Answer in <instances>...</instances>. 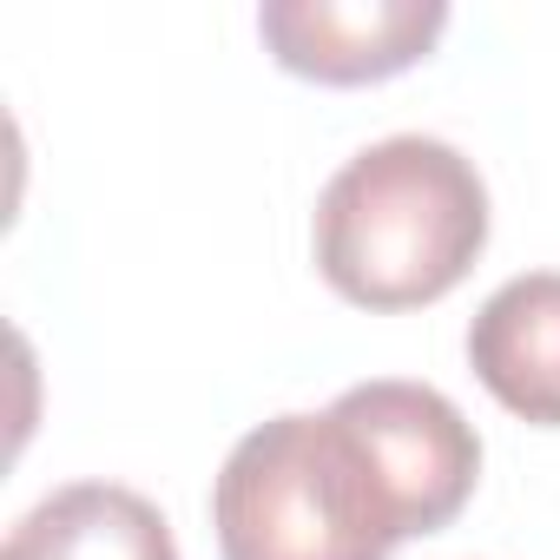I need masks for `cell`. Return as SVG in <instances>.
Returning a JSON list of instances; mask_svg holds the SVG:
<instances>
[{"mask_svg": "<svg viewBox=\"0 0 560 560\" xmlns=\"http://www.w3.org/2000/svg\"><path fill=\"white\" fill-rule=\"evenodd\" d=\"M488 244V185L448 139L396 132L363 145L317 198V270L357 311L448 298Z\"/></svg>", "mask_w": 560, "mask_h": 560, "instance_id": "obj_1", "label": "cell"}, {"mask_svg": "<svg viewBox=\"0 0 560 560\" xmlns=\"http://www.w3.org/2000/svg\"><path fill=\"white\" fill-rule=\"evenodd\" d=\"M211 527L224 560H389L402 540L330 409L257 422L224 455Z\"/></svg>", "mask_w": 560, "mask_h": 560, "instance_id": "obj_2", "label": "cell"}, {"mask_svg": "<svg viewBox=\"0 0 560 560\" xmlns=\"http://www.w3.org/2000/svg\"><path fill=\"white\" fill-rule=\"evenodd\" d=\"M330 422L363 455V468H370L376 494L389 501L402 540L435 534L468 508V494L481 481V435L468 429V416L442 389L376 376V383L343 389L330 402Z\"/></svg>", "mask_w": 560, "mask_h": 560, "instance_id": "obj_3", "label": "cell"}, {"mask_svg": "<svg viewBox=\"0 0 560 560\" xmlns=\"http://www.w3.org/2000/svg\"><path fill=\"white\" fill-rule=\"evenodd\" d=\"M442 27H448L442 0H264L257 14L270 60L324 86L389 80L429 60Z\"/></svg>", "mask_w": 560, "mask_h": 560, "instance_id": "obj_4", "label": "cell"}, {"mask_svg": "<svg viewBox=\"0 0 560 560\" xmlns=\"http://www.w3.org/2000/svg\"><path fill=\"white\" fill-rule=\"evenodd\" d=\"M468 363L508 416L560 429V270L508 277L468 324Z\"/></svg>", "mask_w": 560, "mask_h": 560, "instance_id": "obj_5", "label": "cell"}, {"mask_svg": "<svg viewBox=\"0 0 560 560\" xmlns=\"http://www.w3.org/2000/svg\"><path fill=\"white\" fill-rule=\"evenodd\" d=\"M0 560H178L165 514L119 481H73L27 508Z\"/></svg>", "mask_w": 560, "mask_h": 560, "instance_id": "obj_6", "label": "cell"}]
</instances>
